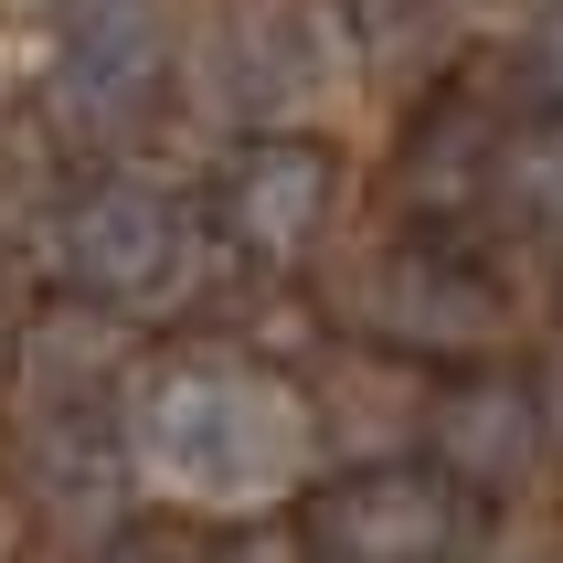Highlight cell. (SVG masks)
<instances>
[{"mask_svg":"<svg viewBox=\"0 0 563 563\" xmlns=\"http://www.w3.org/2000/svg\"><path fill=\"white\" fill-rule=\"evenodd\" d=\"M446 0H351V32H362V75H426L446 54Z\"/></svg>","mask_w":563,"mask_h":563,"instance_id":"8fae6325","label":"cell"},{"mask_svg":"<svg viewBox=\"0 0 563 563\" xmlns=\"http://www.w3.org/2000/svg\"><path fill=\"white\" fill-rule=\"evenodd\" d=\"M542 394H521V383H468V394H446L437 415H426V437H437V468L457 478V489H510V478L542 457Z\"/></svg>","mask_w":563,"mask_h":563,"instance_id":"ba28073f","label":"cell"},{"mask_svg":"<svg viewBox=\"0 0 563 563\" xmlns=\"http://www.w3.org/2000/svg\"><path fill=\"white\" fill-rule=\"evenodd\" d=\"M330 202H341V159L319 139H255L223 181V234L266 266H298L330 234Z\"/></svg>","mask_w":563,"mask_h":563,"instance_id":"5b68a950","label":"cell"},{"mask_svg":"<svg viewBox=\"0 0 563 563\" xmlns=\"http://www.w3.org/2000/svg\"><path fill=\"white\" fill-rule=\"evenodd\" d=\"M500 191L532 223H553V234H563V118H542L532 139H510V150H500Z\"/></svg>","mask_w":563,"mask_h":563,"instance_id":"4fadbf2b","label":"cell"},{"mask_svg":"<svg viewBox=\"0 0 563 563\" xmlns=\"http://www.w3.org/2000/svg\"><path fill=\"white\" fill-rule=\"evenodd\" d=\"M309 457H319L309 394L255 373V362H223V351L150 373V394L128 415V478L170 510H202V521L277 510L309 478Z\"/></svg>","mask_w":563,"mask_h":563,"instance_id":"6da1fadb","label":"cell"},{"mask_svg":"<svg viewBox=\"0 0 563 563\" xmlns=\"http://www.w3.org/2000/svg\"><path fill=\"white\" fill-rule=\"evenodd\" d=\"M170 86H181V11L170 0H64L54 54H43V107L64 139L118 150L159 118Z\"/></svg>","mask_w":563,"mask_h":563,"instance_id":"3957f363","label":"cell"},{"mask_svg":"<svg viewBox=\"0 0 563 563\" xmlns=\"http://www.w3.org/2000/svg\"><path fill=\"white\" fill-rule=\"evenodd\" d=\"M191 266H202V234H191V202H170L139 170H107L96 191H75L64 213V277L107 298V309H159L181 298Z\"/></svg>","mask_w":563,"mask_h":563,"instance_id":"277c9868","label":"cell"},{"mask_svg":"<svg viewBox=\"0 0 563 563\" xmlns=\"http://www.w3.org/2000/svg\"><path fill=\"white\" fill-rule=\"evenodd\" d=\"M107 362H118V319H86V309L32 319V341H22V405L43 415V426H86Z\"/></svg>","mask_w":563,"mask_h":563,"instance_id":"9c48e42d","label":"cell"},{"mask_svg":"<svg viewBox=\"0 0 563 563\" xmlns=\"http://www.w3.org/2000/svg\"><path fill=\"white\" fill-rule=\"evenodd\" d=\"M181 75L213 118H245L255 139H309L362 96V32L351 0H202L181 22Z\"/></svg>","mask_w":563,"mask_h":563,"instance_id":"7a4b0ae2","label":"cell"},{"mask_svg":"<svg viewBox=\"0 0 563 563\" xmlns=\"http://www.w3.org/2000/svg\"><path fill=\"white\" fill-rule=\"evenodd\" d=\"M118 563H181V553H150V542H128V553Z\"/></svg>","mask_w":563,"mask_h":563,"instance_id":"9a60e30c","label":"cell"},{"mask_svg":"<svg viewBox=\"0 0 563 563\" xmlns=\"http://www.w3.org/2000/svg\"><path fill=\"white\" fill-rule=\"evenodd\" d=\"M446 11H542V0H446Z\"/></svg>","mask_w":563,"mask_h":563,"instance_id":"5bb4252c","label":"cell"},{"mask_svg":"<svg viewBox=\"0 0 563 563\" xmlns=\"http://www.w3.org/2000/svg\"><path fill=\"white\" fill-rule=\"evenodd\" d=\"M500 86L521 96V107H542V118H563V0H542V11H521V22H510Z\"/></svg>","mask_w":563,"mask_h":563,"instance_id":"7c38bea8","label":"cell"},{"mask_svg":"<svg viewBox=\"0 0 563 563\" xmlns=\"http://www.w3.org/2000/svg\"><path fill=\"white\" fill-rule=\"evenodd\" d=\"M319 553L330 563H446L457 553V478L373 468V478H351V489H330Z\"/></svg>","mask_w":563,"mask_h":563,"instance_id":"8992f818","label":"cell"},{"mask_svg":"<svg viewBox=\"0 0 563 563\" xmlns=\"http://www.w3.org/2000/svg\"><path fill=\"white\" fill-rule=\"evenodd\" d=\"M542 415H553V426H563V373H553V394H542Z\"/></svg>","mask_w":563,"mask_h":563,"instance_id":"2e32d148","label":"cell"},{"mask_svg":"<svg viewBox=\"0 0 563 563\" xmlns=\"http://www.w3.org/2000/svg\"><path fill=\"white\" fill-rule=\"evenodd\" d=\"M362 319L405 351H478L500 330V298L468 266H446V255H383L362 277Z\"/></svg>","mask_w":563,"mask_h":563,"instance_id":"52a82bcc","label":"cell"},{"mask_svg":"<svg viewBox=\"0 0 563 563\" xmlns=\"http://www.w3.org/2000/svg\"><path fill=\"white\" fill-rule=\"evenodd\" d=\"M32 478H43V510H64L75 532H107V510H118V457L96 446V426H43L32 437Z\"/></svg>","mask_w":563,"mask_h":563,"instance_id":"30bf717a","label":"cell"}]
</instances>
